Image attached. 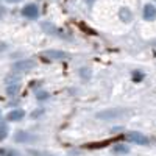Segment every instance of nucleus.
I'll return each mask as SVG.
<instances>
[{
    "label": "nucleus",
    "mask_w": 156,
    "mask_h": 156,
    "mask_svg": "<svg viewBox=\"0 0 156 156\" xmlns=\"http://www.w3.org/2000/svg\"><path fill=\"white\" fill-rule=\"evenodd\" d=\"M126 111L122 109V108H111V109H105V111H100L97 112V117L98 119H103V120H112V119H117V117H122Z\"/></svg>",
    "instance_id": "obj_1"
},
{
    "label": "nucleus",
    "mask_w": 156,
    "mask_h": 156,
    "mask_svg": "<svg viewBox=\"0 0 156 156\" xmlns=\"http://www.w3.org/2000/svg\"><path fill=\"white\" fill-rule=\"evenodd\" d=\"M125 137L128 142H133V144H137V145H148L150 142V139L145 134H142L139 131H129L125 134Z\"/></svg>",
    "instance_id": "obj_2"
},
{
    "label": "nucleus",
    "mask_w": 156,
    "mask_h": 156,
    "mask_svg": "<svg viewBox=\"0 0 156 156\" xmlns=\"http://www.w3.org/2000/svg\"><path fill=\"white\" fill-rule=\"evenodd\" d=\"M22 14L25 17H28V19H36L39 16V8L34 3H28V5H25L22 8Z\"/></svg>",
    "instance_id": "obj_3"
},
{
    "label": "nucleus",
    "mask_w": 156,
    "mask_h": 156,
    "mask_svg": "<svg viewBox=\"0 0 156 156\" xmlns=\"http://www.w3.org/2000/svg\"><path fill=\"white\" fill-rule=\"evenodd\" d=\"M34 66L36 62L33 59H23L14 64V72H27V70H31Z\"/></svg>",
    "instance_id": "obj_4"
},
{
    "label": "nucleus",
    "mask_w": 156,
    "mask_h": 156,
    "mask_svg": "<svg viewBox=\"0 0 156 156\" xmlns=\"http://www.w3.org/2000/svg\"><path fill=\"white\" fill-rule=\"evenodd\" d=\"M142 17L145 20H154L156 19V6L153 3H145L142 8Z\"/></svg>",
    "instance_id": "obj_5"
},
{
    "label": "nucleus",
    "mask_w": 156,
    "mask_h": 156,
    "mask_svg": "<svg viewBox=\"0 0 156 156\" xmlns=\"http://www.w3.org/2000/svg\"><path fill=\"white\" fill-rule=\"evenodd\" d=\"M44 56L51 58V59H64V58H67V53H64L61 50H45Z\"/></svg>",
    "instance_id": "obj_6"
},
{
    "label": "nucleus",
    "mask_w": 156,
    "mask_h": 156,
    "mask_svg": "<svg viewBox=\"0 0 156 156\" xmlns=\"http://www.w3.org/2000/svg\"><path fill=\"white\" fill-rule=\"evenodd\" d=\"M23 115H25V112H23L22 109H14V111H11V112L6 115V119H8L9 122H19V120L23 119Z\"/></svg>",
    "instance_id": "obj_7"
},
{
    "label": "nucleus",
    "mask_w": 156,
    "mask_h": 156,
    "mask_svg": "<svg viewBox=\"0 0 156 156\" xmlns=\"http://www.w3.org/2000/svg\"><path fill=\"white\" fill-rule=\"evenodd\" d=\"M119 16H120V20H122V22H131L133 12H131V9H128L126 6H122V8L119 9Z\"/></svg>",
    "instance_id": "obj_8"
},
{
    "label": "nucleus",
    "mask_w": 156,
    "mask_h": 156,
    "mask_svg": "<svg viewBox=\"0 0 156 156\" xmlns=\"http://www.w3.org/2000/svg\"><path fill=\"white\" fill-rule=\"evenodd\" d=\"M112 151H114L115 154H126V153H129V148H128V145H123V144H117V145H114Z\"/></svg>",
    "instance_id": "obj_9"
},
{
    "label": "nucleus",
    "mask_w": 156,
    "mask_h": 156,
    "mask_svg": "<svg viewBox=\"0 0 156 156\" xmlns=\"http://www.w3.org/2000/svg\"><path fill=\"white\" fill-rule=\"evenodd\" d=\"M14 139H16L17 142H27V140H30V139H33V137H31L28 133H25V131H19V133H16Z\"/></svg>",
    "instance_id": "obj_10"
},
{
    "label": "nucleus",
    "mask_w": 156,
    "mask_h": 156,
    "mask_svg": "<svg viewBox=\"0 0 156 156\" xmlns=\"http://www.w3.org/2000/svg\"><path fill=\"white\" fill-rule=\"evenodd\" d=\"M0 156H20V153L12 148H0Z\"/></svg>",
    "instance_id": "obj_11"
},
{
    "label": "nucleus",
    "mask_w": 156,
    "mask_h": 156,
    "mask_svg": "<svg viewBox=\"0 0 156 156\" xmlns=\"http://www.w3.org/2000/svg\"><path fill=\"white\" fill-rule=\"evenodd\" d=\"M133 80H134V81H142V80H144V72L134 70V72H133Z\"/></svg>",
    "instance_id": "obj_12"
},
{
    "label": "nucleus",
    "mask_w": 156,
    "mask_h": 156,
    "mask_svg": "<svg viewBox=\"0 0 156 156\" xmlns=\"http://www.w3.org/2000/svg\"><path fill=\"white\" fill-rule=\"evenodd\" d=\"M6 133H8L6 125H5V123H0V137H5V136H6Z\"/></svg>",
    "instance_id": "obj_13"
},
{
    "label": "nucleus",
    "mask_w": 156,
    "mask_h": 156,
    "mask_svg": "<svg viewBox=\"0 0 156 156\" xmlns=\"http://www.w3.org/2000/svg\"><path fill=\"white\" fill-rule=\"evenodd\" d=\"M17 89H19V86H17V84H12V86H9V87H8V94H9V95H14V94H17Z\"/></svg>",
    "instance_id": "obj_14"
},
{
    "label": "nucleus",
    "mask_w": 156,
    "mask_h": 156,
    "mask_svg": "<svg viewBox=\"0 0 156 156\" xmlns=\"http://www.w3.org/2000/svg\"><path fill=\"white\" fill-rule=\"evenodd\" d=\"M48 97V94H45V92H37V98H47Z\"/></svg>",
    "instance_id": "obj_15"
},
{
    "label": "nucleus",
    "mask_w": 156,
    "mask_h": 156,
    "mask_svg": "<svg viewBox=\"0 0 156 156\" xmlns=\"http://www.w3.org/2000/svg\"><path fill=\"white\" fill-rule=\"evenodd\" d=\"M33 156H50V154H41V153H37V151H31Z\"/></svg>",
    "instance_id": "obj_16"
},
{
    "label": "nucleus",
    "mask_w": 156,
    "mask_h": 156,
    "mask_svg": "<svg viewBox=\"0 0 156 156\" xmlns=\"http://www.w3.org/2000/svg\"><path fill=\"white\" fill-rule=\"evenodd\" d=\"M5 2H8V3H19V2H22V0H5Z\"/></svg>",
    "instance_id": "obj_17"
},
{
    "label": "nucleus",
    "mask_w": 156,
    "mask_h": 156,
    "mask_svg": "<svg viewBox=\"0 0 156 156\" xmlns=\"http://www.w3.org/2000/svg\"><path fill=\"white\" fill-rule=\"evenodd\" d=\"M6 48V44H2V42H0V51H3Z\"/></svg>",
    "instance_id": "obj_18"
},
{
    "label": "nucleus",
    "mask_w": 156,
    "mask_h": 156,
    "mask_svg": "<svg viewBox=\"0 0 156 156\" xmlns=\"http://www.w3.org/2000/svg\"><path fill=\"white\" fill-rule=\"evenodd\" d=\"M84 2H86L87 5H90V3H94V2H95V0H84Z\"/></svg>",
    "instance_id": "obj_19"
},
{
    "label": "nucleus",
    "mask_w": 156,
    "mask_h": 156,
    "mask_svg": "<svg viewBox=\"0 0 156 156\" xmlns=\"http://www.w3.org/2000/svg\"><path fill=\"white\" fill-rule=\"evenodd\" d=\"M154 2H156V0H154Z\"/></svg>",
    "instance_id": "obj_20"
}]
</instances>
